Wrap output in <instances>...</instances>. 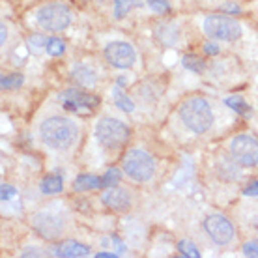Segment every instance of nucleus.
I'll use <instances>...</instances> for the list:
<instances>
[{
  "instance_id": "obj_24",
  "label": "nucleus",
  "mask_w": 258,
  "mask_h": 258,
  "mask_svg": "<svg viewBox=\"0 0 258 258\" xmlns=\"http://www.w3.org/2000/svg\"><path fill=\"white\" fill-rule=\"evenodd\" d=\"M114 101H116V105L120 107L122 110H125V112H131V110L135 109V105H133V101L129 99V97H125L120 90L114 92Z\"/></svg>"
},
{
  "instance_id": "obj_17",
  "label": "nucleus",
  "mask_w": 258,
  "mask_h": 258,
  "mask_svg": "<svg viewBox=\"0 0 258 258\" xmlns=\"http://www.w3.org/2000/svg\"><path fill=\"white\" fill-rule=\"evenodd\" d=\"M225 105L228 107V109L236 110L238 114H249V112H251V107H249V103H247L243 97H239V96L226 97Z\"/></svg>"
},
{
  "instance_id": "obj_9",
  "label": "nucleus",
  "mask_w": 258,
  "mask_h": 258,
  "mask_svg": "<svg viewBox=\"0 0 258 258\" xmlns=\"http://www.w3.org/2000/svg\"><path fill=\"white\" fill-rule=\"evenodd\" d=\"M105 60L118 70H127L135 64L137 52L135 49L125 41H112L105 47Z\"/></svg>"
},
{
  "instance_id": "obj_34",
  "label": "nucleus",
  "mask_w": 258,
  "mask_h": 258,
  "mask_svg": "<svg viewBox=\"0 0 258 258\" xmlns=\"http://www.w3.org/2000/svg\"><path fill=\"white\" fill-rule=\"evenodd\" d=\"M225 10H228V12H236V13L239 12V8H238V6H234V4H226Z\"/></svg>"
},
{
  "instance_id": "obj_13",
  "label": "nucleus",
  "mask_w": 258,
  "mask_h": 258,
  "mask_svg": "<svg viewBox=\"0 0 258 258\" xmlns=\"http://www.w3.org/2000/svg\"><path fill=\"white\" fill-rule=\"evenodd\" d=\"M52 252L54 256L60 258H81V256H88L90 254V249L79 241H62L58 245L52 247Z\"/></svg>"
},
{
  "instance_id": "obj_3",
  "label": "nucleus",
  "mask_w": 258,
  "mask_h": 258,
  "mask_svg": "<svg viewBox=\"0 0 258 258\" xmlns=\"http://www.w3.org/2000/svg\"><path fill=\"white\" fill-rule=\"evenodd\" d=\"M122 168L131 180L148 181L155 172V161L148 152L133 148L122 157Z\"/></svg>"
},
{
  "instance_id": "obj_6",
  "label": "nucleus",
  "mask_w": 258,
  "mask_h": 258,
  "mask_svg": "<svg viewBox=\"0 0 258 258\" xmlns=\"http://www.w3.org/2000/svg\"><path fill=\"white\" fill-rule=\"evenodd\" d=\"M39 26L45 30H66L71 23V12L64 4H45L43 8H39L36 13Z\"/></svg>"
},
{
  "instance_id": "obj_5",
  "label": "nucleus",
  "mask_w": 258,
  "mask_h": 258,
  "mask_svg": "<svg viewBox=\"0 0 258 258\" xmlns=\"http://www.w3.org/2000/svg\"><path fill=\"white\" fill-rule=\"evenodd\" d=\"M204 32L212 39L236 41L241 36V25L226 15H210L204 21Z\"/></svg>"
},
{
  "instance_id": "obj_20",
  "label": "nucleus",
  "mask_w": 258,
  "mask_h": 258,
  "mask_svg": "<svg viewBox=\"0 0 258 258\" xmlns=\"http://www.w3.org/2000/svg\"><path fill=\"white\" fill-rule=\"evenodd\" d=\"M47 52L51 54V56H62L66 51V45H64V41L58 38H51V39H47V45H45Z\"/></svg>"
},
{
  "instance_id": "obj_33",
  "label": "nucleus",
  "mask_w": 258,
  "mask_h": 258,
  "mask_svg": "<svg viewBox=\"0 0 258 258\" xmlns=\"http://www.w3.org/2000/svg\"><path fill=\"white\" fill-rule=\"evenodd\" d=\"M0 28H2V38H0V41H2V43H6V38H8V30H6V25H2V26H0Z\"/></svg>"
},
{
  "instance_id": "obj_8",
  "label": "nucleus",
  "mask_w": 258,
  "mask_h": 258,
  "mask_svg": "<svg viewBox=\"0 0 258 258\" xmlns=\"http://www.w3.org/2000/svg\"><path fill=\"white\" fill-rule=\"evenodd\" d=\"M204 230H206V234L217 245L230 243L234 239V236H236L234 225L226 219L225 215H221V213H213V215L206 217V221H204Z\"/></svg>"
},
{
  "instance_id": "obj_19",
  "label": "nucleus",
  "mask_w": 258,
  "mask_h": 258,
  "mask_svg": "<svg viewBox=\"0 0 258 258\" xmlns=\"http://www.w3.org/2000/svg\"><path fill=\"white\" fill-rule=\"evenodd\" d=\"M133 6H137V0H114V17L116 19L125 17Z\"/></svg>"
},
{
  "instance_id": "obj_1",
  "label": "nucleus",
  "mask_w": 258,
  "mask_h": 258,
  "mask_svg": "<svg viewBox=\"0 0 258 258\" xmlns=\"http://www.w3.org/2000/svg\"><path fill=\"white\" fill-rule=\"evenodd\" d=\"M41 142L51 150H68L77 141V125L70 118L64 116H49L39 125Z\"/></svg>"
},
{
  "instance_id": "obj_21",
  "label": "nucleus",
  "mask_w": 258,
  "mask_h": 258,
  "mask_svg": "<svg viewBox=\"0 0 258 258\" xmlns=\"http://www.w3.org/2000/svg\"><path fill=\"white\" fill-rule=\"evenodd\" d=\"M120 170L118 168H110L105 172V176H101V187L109 189V187H114L118 181H120Z\"/></svg>"
},
{
  "instance_id": "obj_14",
  "label": "nucleus",
  "mask_w": 258,
  "mask_h": 258,
  "mask_svg": "<svg viewBox=\"0 0 258 258\" xmlns=\"http://www.w3.org/2000/svg\"><path fill=\"white\" fill-rule=\"evenodd\" d=\"M101 187V178L92 174H79L73 181V189L75 191H88V189H97Z\"/></svg>"
},
{
  "instance_id": "obj_15",
  "label": "nucleus",
  "mask_w": 258,
  "mask_h": 258,
  "mask_svg": "<svg viewBox=\"0 0 258 258\" xmlns=\"http://www.w3.org/2000/svg\"><path fill=\"white\" fill-rule=\"evenodd\" d=\"M62 187H64V183H62V178L56 174H49L43 178L41 181V193L43 195H56V193H62Z\"/></svg>"
},
{
  "instance_id": "obj_23",
  "label": "nucleus",
  "mask_w": 258,
  "mask_h": 258,
  "mask_svg": "<svg viewBox=\"0 0 258 258\" xmlns=\"http://www.w3.org/2000/svg\"><path fill=\"white\" fill-rule=\"evenodd\" d=\"M178 252H181L183 256L200 258V251L191 243V241H187V239H181L180 243H178Z\"/></svg>"
},
{
  "instance_id": "obj_12",
  "label": "nucleus",
  "mask_w": 258,
  "mask_h": 258,
  "mask_svg": "<svg viewBox=\"0 0 258 258\" xmlns=\"http://www.w3.org/2000/svg\"><path fill=\"white\" fill-rule=\"evenodd\" d=\"M105 206L112 208L116 212H127L131 208V197L125 189H118V187H109L107 193H103L101 197Z\"/></svg>"
},
{
  "instance_id": "obj_7",
  "label": "nucleus",
  "mask_w": 258,
  "mask_h": 258,
  "mask_svg": "<svg viewBox=\"0 0 258 258\" xmlns=\"http://www.w3.org/2000/svg\"><path fill=\"white\" fill-rule=\"evenodd\" d=\"M230 155L241 167L258 165V141L249 135H239L230 142Z\"/></svg>"
},
{
  "instance_id": "obj_4",
  "label": "nucleus",
  "mask_w": 258,
  "mask_h": 258,
  "mask_svg": "<svg viewBox=\"0 0 258 258\" xmlns=\"http://www.w3.org/2000/svg\"><path fill=\"white\" fill-rule=\"evenodd\" d=\"M96 139L109 150L122 148L129 139V127L116 118H101L96 125Z\"/></svg>"
},
{
  "instance_id": "obj_2",
  "label": "nucleus",
  "mask_w": 258,
  "mask_h": 258,
  "mask_svg": "<svg viewBox=\"0 0 258 258\" xmlns=\"http://www.w3.org/2000/svg\"><path fill=\"white\" fill-rule=\"evenodd\" d=\"M178 114H180L183 125L189 131L197 133V135L206 133L213 123L212 107H210V103H208L204 97H189V99H185L180 105Z\"/></svg>"
},
{
  "instance_id": "obj_31",
  "label": "nucleus",
  "mask_w": 258,
  "mask_h": 258,
  "mask_svg": "<svg viewBox=\"0 0 258 258\" xmlns=\"http://www.w3.org/2000/svg\"><path fill=\"white\" fill-rule=\"evenodd\" d=\"M204 51H206L208 54H217V52H219V47L215 45V43H210V45L204 47Z\"/></svg>"
},
{
  "instance_id": "obj_29",
  "label": "nucleus",
  "mask_w": 258,
  "mask_h": 258,
  "mask_svg": "<svg viewBox=\"0 0 258 258\" xmlns=\"http://www.w3.org/2000/svg\"><path fill=\"white\" fill-rule=\"evenodd\" d=\"M30 45L32 47H43V45H47V39H43L41 36H34V38H30Z\"/></svg>"
},
{
  "instance_id": "obj_18",
  "label": "nucleus",
  "mask_w": 258,
  "mask_h": 258,
  "mask_svg": "<svg viewBox=\"0 0 258 258\" xmlns=\"http://www.w3.org/2000/svg\"><path fill=\"white\" fill-rule=\"evenodd\" d=\"M181 64H183L185 70H191V71H195V73H200V71L206 68L204 60L200 58V56H197V54H185L183 60H181Z\"/></svg>"
},
{
  "instance_id": "obj_10",
  "label": "nucleus",
  "mask_w": 258,
  "mask_h": 258,
  "mask_svg": "<svg viewBox=\"0 0 258 258\" xmlns=\"http://www.w3.org/2000/svg\"><path fill=\"white\" fill-rule=\"evenodd\" d=\"M32 225L36 228V232L45 239L60 238L62 232H64V223L54 213H38V215H34Z\"/></svg>"
},
{
  "instance_id": "obj_30",
  "label": "nucleus",
  "mask_w": 258,
  "mask_h": 258,
  "mask_svg": "<svg viewBox=\"0 0 258 258\" xmlns=\"http://www.w3.org/2000/svg\"><path fill=\"white\" fill-rule=\"evenodd\" d=\"M21 254L23 256H43V251H39V249H26Z\"/></svg>"
},
{
  "instance_id": "obj_22",
  "label": "nucleus",
  "mask_w": 258,
  "mask_h": 258,
  "mask_svg": "<svg viewBox=\"0 0 258 258\" xmlns=\"http://www.w3.org/2000/svg\"><path fill=\"white\" fill-rule=\"evenodd\" d=\"M25 83V77L21 75V73H12V75H8V77H2V88H8V90H12V88H19L21 84Z\"/></svg>"
},
{
  "instance_id": "obj_26",
  "label": "nucleus",
  "mask_w": 258,
  "mask_h": 258,
  "mask_svg": "<svg viewBox=\"0 0 258 258\" xmlns=\"http://www.w3.org/2000/svg\"><path fill=\"white\" fill-rule=\"evenodd\" d=\"M243 254H245V256L258 258V241H256V239H252V241H247L245 245H243Z\"/></svg>"
},
{
  "instance_id": "obj_11",
  "label": "nucleus",
  "mask_w": 258,
  "mask_h": 258,
  "mask_svg": "<svg viewBox=\"0 0 258 258\" xmlns=\"http://www.w3.org/2000/svg\"><path fill=\"white\" fill-rule=\"evenodd\" d=\"M99 105V97L81 92L77 88H71L64 94V109L73 112H88Z\"/></svg>"
},
{
  "instance_id": "obj_28",
  "label": "nucleus",
  "mask_w": 258,
  "mask_h": 258,
  "mask_svg": "<svg viewBox=\"0 0 258 258\" xmlns=\"http://www.w3.org/2000/svg\"><path fill=\"white\" fill-rule=\"evenodd\" d=\"M243 195H247V197H254V195H258V180L249 183V185L243 189Z\"/></svg>"
},
{
  "instance_id": "obj_25",
  "label": "nucleus",
  "mask_w": 258,
  "mask_h": 258,
  "mask_svg": "<svg viewBox=\"0 0 258 258\" xmlns=\"http://www.w3.org/2000/svg\"><path fill=\"white\" fill-rule=\"evenodd\" d=\"M148 6L152 12L159 13V15H163V13H167L168 10H170L168 0H148Z\"/></svg>"
},
{
  "instance_id": "obj_16",
  "label": "nucleus",
  "mask_w": 258,
  "mask_h": 258,
  "mask_svg": "<svg viewBox=\"0 0 258 258\" xmlns=\"http://www.w3.org/2000/svg\"><path fill=\"white\" fill-rule=\"evenodd\" d=\"M73 77L81 83V86H92V84L96 83V73L90 68H86V66H75Z\"/></svg>"
},
{
  "instance_id": "obj_32",
  "label": "nucleus",
  "mask_w": 258,
  "mask_h": 258,
  "mask_svg": "<svg viewBox=\"0 0 258 258\" xmlns=\"http://www.w3.org/2000/svg\"><path fill=\"white\" fill-rule=\"evenodd\" d=\"M96 256H103V258H116V256H118V252H112V251H110V252H107V251H105V252H96Z\"/></svg>"
},
{
  "instance_id": "obj_27",
  "label": "nucleus",
  "mask_w": 258,
  "mask_h": 258,
  "mask_svg": "<svg viewBox=\"0 0 258 258\" xmlns=\"http://www.w3.org/2000/svg\"><path fill=\"white\" fill-rule=\"evenodd\" d=\"M0 191H2V200H4V202H6V200H10V199H13V197H15V193H17L12 185H2V189H0Z\"/></svg>"
}]
</instances>
